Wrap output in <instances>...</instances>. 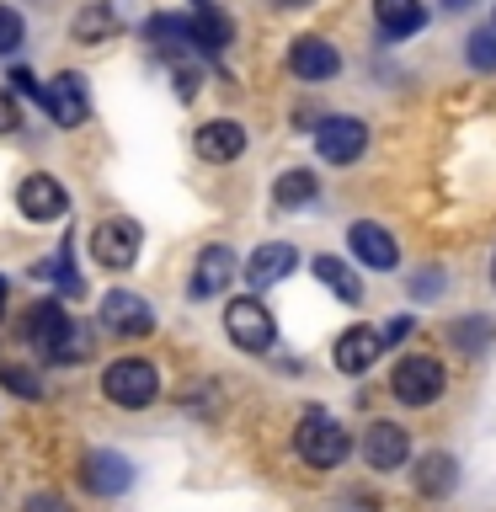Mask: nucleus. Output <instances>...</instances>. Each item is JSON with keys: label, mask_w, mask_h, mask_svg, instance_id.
<instances>
[{"label": "nucleus", "mask_w": 496, "mask_h": 512, "mask_svg": "<svg viewBox=\"0 0 496 512\" xmlns=\"http://www.w3.org/2000/svg\"><path fill=\"white\" fill-rule=\"evenodd\" d=\"M27 342H38V352H48L54 363H80L91 352L86 326H80L59 299H43L38 310L27 315Z\"/></svg>", "instance_id": "f257e3e1"}, {"label": "nucleus", "mask_w": 496, "mask_h": 512, "mask_svg": "<svg viewBox=\"0 0 496 512\" xmlns=\"http://www.w3.org/2000/svg\"><path fill=\"white\" fill-rule=\"evenodd\" d=\"M294 448H299V459L310 464V470H336V464L347 459L352 438H347V427H336V416L310 411L294 432Z\"/></svg>", "instance_id": "f03ea898"}, {"label": "nucleus", "mask_w": 496, "mask_h": 512, "mask_svg": "<svg viewBox=\"0 0 496 512\" xmlns=\"http://www.w3.org/2000/svg\"><path fill=\"white\" fill-rule=\"evenodd\" d=\"M102 395L112 400V406H123V411L150 406V400L160 395V374H155V363H144V358H118V363H107V374H102Z\"/></svg>", "instance_id": "7ed1b4c3"}, {"label": "nucleus", "mask_w": 496, "mask_h": 512, "mask_svg": "<svg viewBox=\"0 0 496 512\" xmlns=\"http://www.w3.org/2000/svg\"><path fill=\"white\" fill-rule=\"evenodd\" d=\"M224 331H230V342L240 352H272V342H278V326H272V315H267L262 299H230V310H224Z\"/></svg>", "instance_id": "20e7f679"}, {"label": "nucleus", "mask_w": 496, "mask_h": 512, "mask_svg": "<svg viewBox=\"0 0 496 512\" xmlns=\"http://www.w3.org/2000/svg\"><path fill=\"white\" fill-rule=\"evenodd\" d=\"M443 384H448L443 363L416 352V358H400V363H395L390 390H395V400H406V406H432V400L443 395Z\"/></svg>", "instance_id": "39448f33"}, {"label": "nucleus", "mask_w": 496, "mask_h": 512, "mask_svg": "<svg viewBox=\"0 0 496 512\" xmlns=\"http://www.w3.org/2000/svg\"><path fill=\"white\" fill-rule=\"evenodd\" d=\"M91 256L102 267H112V272L134 267L139 262V224L134 219H102L91 230Z\"/></svg>", "instance_id": "423d86ee"}, {"label": "nucleus", "mask_w": 496, "mask_h": 512, "mask_svg": "<svg viewBox=\"0 0 496 512\" xmlns=\"http://www.w3.org/2000/svg\"><path fill=\"white\" fill-rule=\"evenodd\" d=\"M363 144H368V128L358 118H320V128H315V150L331 166H352L363 155Z\"/></svg>", "instance_id": "0eeeda50"}, {"label": "nucleus", "mask_w": 496, "mask_h": 512, "mask_svg": "<svg viewBox=\"0 0 496 512\" xmlns=\"http://www.w3.org/2000/svg\"><path fill=\"white\" fill-rule=\"evenodd\" d=\"M102 326L118 331V336H150L155 310L139 294H128V288H112V294H102Z\"/></svg>", "instance_id": "6e6552de"}, {"label": "nucleus", "mask_w": 496, "mask_h": 512, "mask_svg": "<svg viewBox=\"0 0 496 512\" xmlns=\"http://www.w3.org/2000/svg\"><path fill=\"white\" fill-rule=\"evenodd\" d=\"M347 246H352V256H358L363 267H374V272H390L395 262H400V246H395V235L384 230V224H374V219H358L347 230Z\"/></svg>", "instance_id": "1a4fd4ad"}, {"label": "nucleus", "mask_w": 496, "mask_h": 512, "mask_svg": "<svg viewBox=\"0 0 496 512\" xmlns=\"http://www.w3.org/2000/svg\"><path fill=\"white\" fill-rule=\"evenodd\" d=\"M16 203H22V214L27 219H38V224H54L70 214V198H64V187L54 182V176H27L22 187H16Z\"/></svg>", "instance_id": "9d476101"}, {"label": "nucleus", "mask_w": 496, "mask_h": 512, "mask_svg": "<svg viewBox=\"0 0 496 512\" xmlns=\"http://www.w3.org/2000/svg\"><path fill=\"white\" fill-rule=\"evenodd\" d=\"M48 112H54V123L59 128H80L86 123V112H91V96H86V75H75V70H64L54 75V86H48Z\"/></svg>", "instance_id": "9b49d317"}, {"label": "nucleus", "mask_w": 496, "mask_h": 512, "mask_svg": "<svg viewBox=\"0 0 496 512\" xmlns=\"http://www.w3.org/2000/svg\"><path fill=\"white\" fill-rule=\"evenodd\" d=\"M80 480H86L96 496H123L128 486H134V464H128L123 454H112V448H91Z\"/></svg>", "instance_id": "f8f14e48"}, {"label": "nucleus", "mask_w": 496, "mask_h": 512, "mask_svg": "<svg viewBox=\"0 0 496 512\" xmlns=\"http://www.w3.org/2000/svg\"><path fill=\"white\" fill-rule=\"evenodd\" d=\"M288 70H294L299 80H331L336 70H342V54L315 38V32H304V38H294V48H288Z\"/></svg>", "instance_id": "ddd939ff"}, {"label": "nucleus", "mask_w": 496, "mask_h": 512, "mask_svg": "<svg viewBox=\"0 0 496 512\" xmlns=\"http://www.w3.org/2000/svg\"><path fill=\"white\" fill-rule=\"evenodd\" d=\"M230 278H235V251L230 246H203L187 288H192V299H219L224 288H230Z\"/></svg>", "instance_id": "4468645a"}, {"label": "nucleus", "mask_w": 496, "mask_h": 512, "mask_svg": "<svg viewBox=\"0 0 496 512\" xmlns=\"http://www.w3.org/2000/svg\"><path fill=\"white\" fill-rule=\"evenodd\" d=\"M363 459L374 464V470H400V464L411 459V432L395 427V422H374L363 438Z\"/></svg>", "instance_id": "2eb2a0df"}, {"label": "nucleus", "mask_w": 496, "mask_h": 512, "mask_svg": "<svg viewBox=\"0 0 496 512\" xmlns=\"http://www.w3.org/2000/svg\"><path fill=\"white\" fill-rule=\"evenodd\" d=\"M294 267H299V251L288 246V240H267V246H256V256L246 262V278H251V288H272Z\"/></svg>", "instance_id": "dca6fc26"}, {"label": "nucleus", "mask_w": 496, "mask_h": 512, "mask_svg": "<svg viewBox=\"0 0 496 512\" xmlns=\"http://www.w3.org/2000/svg\"><path fill=\"white\" fill-rule=\"evenodd\" d=\"M144 38H150L155 54H166V59L198 54V38H192V16H150V22H144Z\"/></svg>", "instance_id": "f3484780"}, {"label": "nucleus", "mask_w": 496, "mask_h": 512, "mask_svg": "<svg viewBox=\"0 0 496 512\" xmlns=\"http://www.w3.org/2000/svg\"><path fill=\"white\" fill-rule=\"evenodd\" d=\"M240 150H246V128H240L235 118H214L198 128V155L214 160V166H224V160H235Z\"/></svg>", "instance_id": "a211bd4d"}, {"label": "nucleus", "mask_w": 496, "mask_h": 512, "mask_svg": "<svg viewBox=\"0 0 496 512\" xmlns=\"http://www.w3.org/2000/svg\"><path fill=\"white\" fill-rule=\"evenodd\" d=\"M379 352H384V336L374 326H352L342 342H336V368H342V374H363V368H374Z\"/></svg>", "instance_id": "6ab92c4d"}, {"label": "nucleus", "mask_w": 496, "mask_h": 512, "mask_svg": "<svg viewBox=\"0 0 496 512\" xmlns=\"http://www.w3.org/2000/svg\"><path fill=\"white\" fill-rule=\"evenodd\" d=\"M374 16L390 38H411V32L427 27V6L422 0H374Z\"/></svg>", "instance_id": "aec40b11"}, {"label": "nucleus", "mask_w": 496, "mask_h": 512, "mask_svg": "<svg viewBox=\"0 0 496 512\" xmlns=\"http://www.w3.org/2000/svg\"><path fill=\"white\" fill-rule=\"evenodd\" d=\"M192 38H198V54H219V48L235 38V22L214 6V0H208V6L192 11Z\"/></svg>", "instance_id": "412c9836"}, {"label": "nucleus", "mask_w": 496, "mask_h": 512, "mask_svg": "<svg viewBox=\"0 0 496 512\" xmlns=\"http://www.w3.org/2000/svg\"><path fill=\"white\" fill-rule=\"evenodd\" d=\"M310 272L331 288L336 299H347V304H358V299H363V278L342 262V256H310Z\"/></svg>", "instance_id": "4be33fe9"}, {"label": "nucleus", "mask_w": 496, "mask_h": 512, "mask_svg": "<svg viewBox=\"0 0 496 512\" xmlns=\"http://www.w3.org/2000/svg\"><path fill=\"white\" fill-rule=\"evenodd\" d=\"M107 38H118V11L107 6V0H91L86 11H75V43H107Z\"/></svg>", "instance_id": "5701e85b"}, {"label": "nucleus", "mask_w": 496, "mask_h": 512, "mask_svg": "<svg viewBox=\"0 0 496 512\" xmlns=\"http://www.w3.org/2000/svg\"><path fill=\"white\" fill-rule=\"evenodd\" d=\"M454 459H448V454H427L422 464H416V491H422V496H448V491H454Z\"/></svg>", "instance_id": "b1692460"}, {"label": "nucleus", "mask_w": 496, "mask_h": 512, "mask_svg": "<svg viewBox=\"0 0 496 512\" xmlns=\"http://www.w3.org/2000/svg\"><path fill=\"white\" fill-rule=\"evenodd\" d=\"M315 192H320L315 171H283L278 182H272V203H278V208H299V203H310Z\"/></svg>", "instance_id": "393cba45"}, {"label": "nucleus", "mask_w": 496, "mask_h": 512, "mask_svg": "<svg viewBox=\"0 0 496 512\" xmlns=\"http://www.w3.org/2000/svg\"><path fill=\"white\" fill-rule=\"evenodd\" d=\"M464 54H470V70H486V75H491V70H496V27H480Z\"/></svg>", "instance_id": "a878e982"}, {"label": "nucleus", "mask_w": 496, "mask_h": 512, "mask_svg": "<svg viewBox=\"0 0 496 512\" xmlns=\"http://www.w3.org/2000/svg\"><path fill=\"white\" fill-rule=\"evenodd\" d=\"M0 384H11V390H16V395H22V400H38V395H43V384H38V379H32V374H27V368H11V363H6V368H0Z\"/></svg>", "instance_id": "bb28decb"}, {"label": "nucleus", "mask_w": 496, "mask_h": 512, "mask_svg": "<svg viewBox=\"0 0 496 512\" xmlns=\"http://www.w3.org/2000/svg\"><path fill=\"white\" fill-rule=\"evenodd\" d=\"M16 48H22V16L0 6V54H16Z\"/></svg>", "instance_id": "cd10ccee"}, {"label": "nucleus", "mask_w": 496, "mask_h": 512, "mask_svg": "<svg viewBox=\"0 0 496 512\" xmlns=\"http://www.w3.org/2000/svg\"><path fill=\"white\" fill-rule=\"evenodd\" d=\"M454 336H459V347H464V352L486 347V320H459V326H454Z\"/></svg>", "instance_id": "c85d7f7f"}, {"label": "nucleus", "mask_w": 496, "mask_h": 512, "mask_svg": "<svg viewBox=\"0 0 496 512\" xmlns=\"http://www.w3.org/2000/svg\"><path fill=\"white\" fill-rule=\"evenodd\" d=\"M11 86L22 91V96H32V102H48V86H38V80H32V70H11Z\"/></svg>", "instance_id": "c756f323"}, {"label": "nucleus", "mask_w": 496, "mask_h": 512, "mask_svg": "<svg viewBox=\"0 0 496 512\" xmlns=\"http://www.w3.org/2000/svg\"><path fill=\"white\" fill-rule=\"evenodd\" d=\"M22 512H70V502H64V496H54V491H38V496H27Z\"/></svg>", "instance_id": "7c9ffc66"}, {"label": "nucleus", "mask_w": 496, "mask_h": 512, "mask_svg": "<svg viewBox=\"0 0 496 512\" xmlns=\"http://www.w3.org/2000/svg\"><path fill=\"white\" fill-rule=\"evenodd\" d=\"M16 128H22V112H16V102L0 91V134H16Z\"/></svg>", "instance_id": "2f4dec72"}, {"label": "nucleus", "mask_w": 496, "mask_h": 512, "mask_svg": "<svg viewBox=\"0 0 496 512\" xmlns=\"http://www.w3.org/2000/svg\"><path fill=\"white\" fill-rule=\"evenodd\" d=\"M432 288H443V272L432 267V272H422V278H416V294H432Z\"/></svg>", "instance_id": "473e14b6"}, {"label": "nucleus", "mask_w": 496, "mask_h": 512, "mask_svg": "<svg viewBox=\"0 0 496 512\" xmlns=\"http://www.w3.org/2000/svg\"><path fill=\"white\" fill-rule=\"evenodd\" d=\"M406 331H411V320L400 315V320H390V331H384V336H390V342H400V336H406Z\"/></svg>", "instance_id": "72a5a7b5"}, {"label": "nucleus", "mask_w": 496, "mask_h": 512, "mask_svg": "<svg viewBox=\"0 0 496 512\" xmlns=\"http://www.w3.org/2000/svg\"><path fill=\"white\" fill-rule=\"evenodd\" d=\"M0 315H6V278H0Z\"/></svg>", "instance_id": "f704fd0d"}, {"label": "nucleus", "mask_w": 496, "mask_h": 512, "mask_svg": "<svg viewBox=\"0 0 496 512\" xmlns=\"http://www.w3.org/2000/svg\"><path fill=\"white\" fill-rule=\"evenodd\" d=\"M278 6H310V0H278Z\"/></svg>", "instance_id": "c9c22d12"}, {"label": "nucleus", "mask_w": 496, "mask_h": 512, "mask_svg": "<svg viewBox=\"0 0 496 512\" xmlns=\"http://www.w3.org/2000/svg\"><path fill=\"white\" fill-rule=\"evenodd\" d=\"M491 278H496V262H491Z\"/></svg>", "instance_id": "e433bc0d"}]
</instances>
